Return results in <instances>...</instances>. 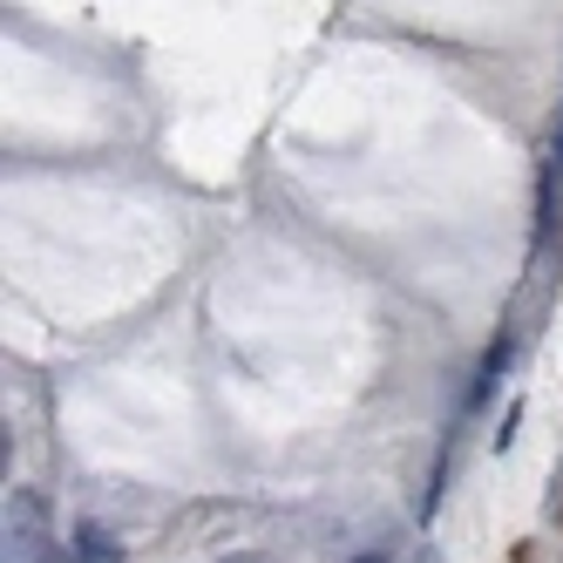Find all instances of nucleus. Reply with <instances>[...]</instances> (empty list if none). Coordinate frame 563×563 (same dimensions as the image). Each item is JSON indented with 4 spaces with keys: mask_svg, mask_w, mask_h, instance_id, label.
<instances>
[{
    "mask_svg": "<svg viewBox=\"0 0 563 563\" xmlns=\"http://www.w3.org/2000/svg\"><path fill=\"white\" fill-rule=\"evenodd\" d=\"M75 563H115V543H109V530L82 522V530H75Z\"/></svg>",
    "mask_w": 563,
    "mask_h": 563,
    "instance_id": "obj_2",
    "label": "nucleus"
},
{
    "mask_svg": "<svg viewBox=\"0 0 563 563\" xmlns=\"http://www.w3.org/2000/svg\"><path fill=\"white\" fill-rule=\"evenodd\" d=\"M8 563H75V543L55 537L48 503L34 489H8Z\"/></svg>",
    "mask_w": 563,
    "mask_h": 563,
    "instance_id": "obj_1",
    "label": "nucleus"
},
{
    "mask_svg": "<svg viewBox=\"0 0 563 563\" xmlns=\"http://www.w3.org/2000/svg\"><path fill=\"white\" fill-rule=\"evenodd\" d=\"M353 563H394V556L387 550H367V556H353Z\"/></svg>",
    "mask_w": 563,
    "mask_h": 563,
    "instance_id": "obj_3",
    "label": "nucleus"
}]
</instances>
